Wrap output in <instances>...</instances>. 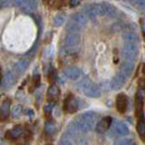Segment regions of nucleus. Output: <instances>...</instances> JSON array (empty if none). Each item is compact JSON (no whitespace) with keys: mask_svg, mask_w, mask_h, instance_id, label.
<instances>
[{"mask_svg":"<svg viewBox=\"0 0 145 145\" xmlns=\"http://www.w3.org/2000/svg\"><path fill=\"white\" fill-rule=\"evenodd\" d=\"M64 45L67 53H74L78 50L80 46V36L78 33H67L64 38Z\"/></svg>","mask_w":145,"mask_h":145,"instance_id":"f257e3e1","label":"nucleus"},{"mask_svg":"<svg viewBox=\"0 0 145 145\" xmlns=\"http://www.w3.org/2000/svg\"><path fill=\"white\" fill-rule=\"evenodd\" d=\"M122 55L127 61H134L138 55V42H124Z\"/></svg>","mask_w":145,"mask_h":145,"instance_id":"f03ea898","label":"nucleus"},{"mask_svg":"<svg viewBox=\"0 0 145 145\" xmlns=\"http://www.w3.org/2000/svg\"><path fill=\"white\" fill-rule=\"evenodd\" d=\"M98 9H99V15L101 16H106L109 18H113V17H116V15H117L116 8L108 2L98 3Z\"/></svg>","mask_w":145,"mask_h":145,"instance_id":"7ed1b4c3","label":"nucleus"},{"mask_svg":"<svg viewBox=\"0 0 145 145\" xmlns=\"http://www.w3.org/2000/svg\"><path fill=\"white\" fill-rule=\"evenodd\" d=\"M87 126L91 128V131L95 127V125H97V120H98V114L95 112H86L84 114L80 115L79 117Z\"/></svg>","mask_w":145,"mask_h":145,"instance_id":"20e7f679","label":"nucleus"},{"mask_svg":"<svg viewBox=\"0 0 145 145\" xmlns=\"http://www.w3.org/2000/svg\"><path fill=\"white\" fill-rule=\"evenodd\" d=\"M16 82V76L12 71H7L1 79V88L2 89H9L12 87V85Z\"/></svg>","mask_w":145,"mask_h":145,"instance_id":"39448f33","label":"nucleus"},{"mask_svg":"<svg viewBox=\"0 0 145 145\" xmlns=\"http://www.w3.org/2000/svg\"><path fill=\"white\" fill-rule=\"evenodd\" d=\"M126 78L127 77L123 74V72H118L114 77H113V79L110 80V88L114 89V91H118V89L122 88L123 85L125 84Z\"/></svg>","mask_w":145,"mask_h":145,"instance_id":"423d86ee","label":"nucleus"},{"mask_svg":"<svg viewBox=\"0 0 145 145\" xmlns=\"http://www.w3.org/2000/svg\"><path fill=\"white\" fill-rule=\"evenodd\" d=\"M128 107V98L125 94H120L116 97V109L120 113H125Z\"/></svg>","mask_w":145,"mask_h":145,"instance_id":"0eeeda50","label":"nucleus"},{"mask_svg":"<svg viewBox=\"0 0 145 145\" xmlns=\"http://www.w3.org/2000/svg\"><path fill=\"white\" fill-rule=\"evenodd\" d=\"M64 108L67 113H75L78 109V102L77 99L72 96L69 95L66 99H65V104H64Z\"/></svg>","mask_w":145,"mask_h":145,"instance_id":"6e6552de","label":"nucleus"},{"mask_svg":"<svg viewBox=\"0 0 145 145\" xmlns=\"http://www.w3.org/2000/svg\"><path fill=\"white\" fill-rule=\"evenodd\" d=\"M63 75H64L66 78H68V79L76 80V79H78V78L82 76V71H80L78 67H68V68H66V69L64 71Z\"/></svg>","mask_w":145,"mask_h":145,"instance_id":"1a4fd4ad","label":"nucleus"},{"mask_svg":"<svg viewBox=\"0 0 145 145\" xmlns=\"http://www.w3.org/2000/svg\"><path fill=\"white\" fill-rule=\"evenodd\" d=\"M72 20L77 24L80 28H85L87 26V20H88V17L86 14L84 12H76L72 16Z\"/></svg>","mask_w":145,"mask_h":145,"instance_id":"9d476101","label":"nucleus"},{"mask_svg":"<svg viewBox=\"0 0 145 145\" xmlns=\"http://www.w3.org/2000/svg\"><path fill=\"white\" fill-rule=\"evenodd\" d=\"M112 123H113L112 117L106 116V117L102 118V120L97 123V125H96V131H97L98 133H104V132L108 131V128L110 127Z\"/></svg>","mask_w":145,"mask_h":145,"instance_id":"9b49d317","label":"nucleus"},{"mask_svg":"<svg viewBox=\"0 0 145 145\" xmlns=\"http://www.w3.org/2000/svg\"><path fill=\"white\" fill-rule=\"evenodd\" d=\"M28 67H29V60L28 59H20L14 65V71L16 74L20 75V74L26 72Z\"/></svg>","mask_w":145,"mask_h":145,"instance_id":"f8f14e48","label":"nucleus"},{"mask_svg":"<svg viewBox=\"0 0 145 145\" xmlns=\"http://www.w3.org/2000/svg\"><path fill=\"white\" fill-rule=\"evenodd\" d=\"M114 132H115L116 135L126 136L127 134L129 133V129H128V127L126 126V124L118 122V123H115V125H114Z\"/></svg>","mask_w":145,"mask_h":145,"instance_id":"ddd939ff","label":"nucleus"},{"mask_svg":"<svg viewBox=\"0 0 145 145\" xmlns=\"http://www.w3.org/2000/svg\"><path fill=\"white\" fill-rule=\"evenodd\" d=\"M86 15H87L88 19H91V20H95L98 16H101L99 15V9H98V3L89 6L86 9Z\"/></svg>","mask_w":145,"mask_h":145,"instance_id":"4468645a","label":"nucleus"},{"mask_svg":"<svg viewBox=\"0 0 145 145\" xmlns=\"http://www.w3.org/2000/svg\"><path fill=\"white\" fill-rule=\"evenodd\" d=\"M91 85H93V83H91V79H89L88 77H85V78H83L80 82H78V84H76V88H77L78 91H80L82 93H85V91L91 87Z\"/></svg>","mask_w":145,"mask_h":145,"instance_id":"2eb2a0df","label":"nucleus"},{"mask_svg":"<svg viewBox=\"0 0 145 145\" xmlns=\"http://www.w3.org/2000/svg\"><path fill=\"white\" fill-rule=\"evenodd\" d=\"M124 38V42H138V36L135 31L127 29L126 31H124L123 34Z\"/></svg>","mask_w":145,"mask_h":145,"instance_id":"dca6fc26","label":"nucleus"},{"mask_svg":"<svg viewBox=\"0 0 145 145\" xmlns=\"http://www.w3.org/2000/svg\"><path fill=\"white\" fill-rule=\"evenodd\" d=\"M21 133H22V127L15 126L14 128H11L10 131H8L6 133V138H8V140H15V138H17V137H19L21 135Z\"/></svg>","mask_w":145,"mask_h":145,"instance_id":"f3484780","label":"nucleus"},{"mask_svg":"<svg viewBox=\"0 0 145 145\" xmlns=\"http://www.w3.org/2000/svg\"><path fill=\"white\" fill-rule=\"evenodd\" d=\"M86 96H88V97H91V98H97V97H99L101 96V94H102V91L99 89V87L97 86V85H95V84H93L91 87L87 89V91L84 93Z\"/></svg>","mask_w":145,"mask_h":145,"instance_id":"a211bd4d","label":"nucleus"},{"mask_svg":"<svg viewBox=\"0 0 145 145\" xmlns=\"http://www.w3.org/2000/svg\"><path fill=\"white\" fill-rule=\"evenodd\" d=\"M133 69H134V64H133V61H127V60H125V61L122 64L120 72H122L126 77H128V76H131V74L133 72Z\"/></svg>","mask_w":145,"mask_h":145,"instance_id":"6ab92c4d","label":"nucleus"},{"mask_svg":"<svg viewBox=\"0 0 145 145\" xmlns=\"http://www.w3.org/2000/svg\"><path fill=\"white\" fill-rule=\"evenodd\" d=\"M37 7H38V2H37V0H28V2H27L24 7H21V9H22L24 12H26V14H30V12L36 11Z\"/></svg>","mask_w":145,"mask_h":145,"instance_id":"aec40b11","label":"nucleus"},{"mask_svg":"<svg viewBox=\"0 0 145 145\" xmlns=\"http://www.w3.org/2000/svg\"><path fill=\"white\" fill-rule=\"evenodd\" d=\"M0 114H1V120H6L9 114H10V102L7 99V101H3V103L1 104V109H0Z\"/></svg>","mask_w":145,"mask_h":145,"instance_id":"412c9836","label":"nucleus"},{"mask_svg":"<svg viewBox=\"0 0 145 145\" xmlns=\"http://www.w3.org/2000/svg\"><path fill=\"white\" fill-rule=\"evenodd\" d=\"M60 94V91L58 88V86L56 85H52L49 88H48V97L52 98V99H56Z\"/></svg>","mask_w":145,"mask_h":145,"instance_id":"4be33fe9","label":"nucleus"},{"mask_svg":"<svg viewBox=\"0 0 145 145\" xmlns=\"http://www.w3.org/2000/svg\"><path fill=\"white\" fill-rule=\"evenodd\" d=\"M65 21H66V17H65V15L61 14V12H58L54 17V25L56 27L63 26V25L65 24Z\"/></svg>","mask_w":145,"mask_h":145,"instance_id":"5701e85b","label":"nucleus"},{"mask_svg":"<svg viewBox=\"0 0 145 145\" xmlns=\"http://www.w3.org/2000/svg\"><path fill=\"white\" fill-rule=\"evenodd\" d=\"M83 28H80L77 24H75L72 20H71L69 22H68V25H67V33H78L79 34V31L82 30Z\"/></svg>","mask_w":145,"mask_h":145,"instance_id":"b1692460","label":"nucleus"},{"mask_svg":"<svg viewBox=\"0 0 145 145\" xmlns=\"http://www.w3.org/2000/svg\"><path fill=\"white\" fill-rule=\"evenodd\" d=\"M137 133L138 135L142 137V138H145V121L144 120H140L138 123H137Z\"/></svg>","mask_w":145,"mask_h":145,"instance_id":"393cba45","label":"nucleus"},{"mask_svg":"<svg viewBox=\"0 0 145 145\" xmlns=\"http://www.w3.org/2000/svg\"><path fill=\"white\" fill-rule=\"evenodd\" d=\"M83 133H78L75 137H74V141H75V144L76 145H87V138L86 137H84L83 135H82Z\"/></svg>","mask_w":145,"mask_h":145,"instance_id":"a878e982","label":"nucleus"},{"mask_svg":"<svg viewBox=\"0 0 145 145\" xmlns=\"http://www.w3.org/2000/svg\"><path fill=\"white\" fill-rule=\"evenodd\" d=\"M45 132L47 134H50V135L55 134V132H56V125H55L53 122H47L45 124Z\"/></svg>","mask_w":145,"mask_h":145,"instance_id":"bb28decb","label":"nucleus"},{"mask_svg":"<svg viewBox=\"0 0 145 145\" xmlns=\"http://www.w3.org/2000/svg\"><path fill=\"white\" fill-rule=\"evenodd\" d=\"M21 113H22V106L21 105H16L14 109H12V116H14V118H18L19 116L21 115Z\"/></svg>","mask_w":145,"mask_h":145,"instance_id":"cd10ccee","label":"nucleus"},{"mask_svg":"<svg viewBox=\"0 0 145 145\" xmlns=\"http://www.w3.org/2000/svg\"><path fill=\"white\" fill-rule=\"evenodd\" d=\"M114 145H132V141L128 138H120L115 141Z\"/></svg>","mask_w":145,"mask_h":145,"instance_id":"c85d7f7f","label":"nucleus"},{"mask_svg":"<svg viewBox=\"0 0 145 145\" xmlns=\"http://www.w3.org/2000/svg\"><path fill=\"white\" fill-rule=\"evenodd\" d=\"M0 3H1V8H5V7L14 6V0H0Z\"/></svg>","mask_w":145,"mask_h":145,"instance_id":"c756f323","label":"nucleus"},{"mask_svg":"<svg viewBox=\"0 0 145 145\" xmlns=\"http://www.w3.org/2000/svg\"><path fill=\"white\" fill-rule=\"evenodd\" d=\"M27 2H28V0H14V6H17V7H24Z\"/></svg>","mask_w":145,"mask_h":145,"instance_id":"7c9ffc66","label":"nucleus"},{"mask_svg":"<svg viewBox=\"0 0 145 145\" xmlns=\"http://www.w3.org/2000/svg\"><path fill=\"white\" fill-rule=\"evenodd\" d=\"M135 5L137 6L138 9H144L145 8V0H136Z\"/></svg>","mask_w":145,"mask_h":145,"instance_id":"2f4dec72","label":"nucleus"},{"mask_svg":"<svg viewBox=\"0 0 145 145\" xmlns=\"http://www.w3.org/2000/svg\"><path fill=\"white\" fill-rule=\"evenodd\" d=\"M59 145H72V142H71L68 138H63V140L60 141Z\"/></svg>","mask_w":145,"mask_h":145,"instance_id":"473e14b6","label":"nucleus"},{"mask_svg":"<svg viewBox=\"0 0 145 145\" xmlns=\"http://www.w3.org/2000/svg\"><path fill=\"white\" fill-rule=\"evenodd\" d=\"M53 108H54V104H53V103H52V104H48V105L45 107V112H46V113H49V112L53 110Z\"/></svg>","mask_w":145,"mask_h":145,"instance_id":"72a5a7b5","label":"nucleus"},{"mask_svg":"<svg viewBox=\"0 0 145 145\" xmlns=\"http://www.w3.org/2000/svg\"><path fill=\"white\" fill-rule=\"evenodd\" d=\"M79 2H80V0H69L71 7H76V6H77Z\"/></svg>","mask_w":145,"mask_h":145,"instance_id":"f704fd0d","label":"nucleus"},{"mask_svg":"<svg viewBox=\"0 0 145 145\" xmlns=\"http://www.w3.org/2000/svg\"><path fill=\"white\" fill-rule=\"evenodd\" d=\"M52 50H53V49H52V47H47V49L45 50V56H46V57H48L49 55H52Z\"/></svg>","mask_w":145,"mask_h":145,"instance_id":"c9c22d12","label":"nucleus"},{"mask_svg":"<svg viewBox=\"0 0 145 145\" xmlns=\"http://www.w3.org/2000/svg\"><path fill=\"white\" fill-rule=\"evenodd\" d=\"M141 28H142V31L145 34V18L141 20Z\"/></svg>","mask_w":145,"mask_h":145,"instance_id":"e433bc0d","label":"nucleus"},{"mask_svg":"<svg viewBox=\"0 0 145 145\" xmlns=\"http://www.w3.org/2000/svg\"><path fill=\"white\" fill-rule=\"evenodd\" d=\"M126 2H128V3H135L136 2V0H125Z\"/></svg>","mask_w":145,"mask_h":145,"instance_id":"4c0bfd02","label":"nucleus"},{"mask_svg":"<svg viewBox=\"0 0 145 145\" xmlns=\"http://www.w3.org/2000/svg\"><path fill=\"white\" fill-rule=\"evenodd\" d=\"M44 1H45V2H48V0H44Z\"/></svg>","mask_w":145,"mask_h":145,"instance_id":"58836bf2","label":"nucleus"},{"mask_svg":"<svg viewBox=\"0 0 145 145\" xmlns=\"http://www.w3.org/2000/svg\"><path fill=\"white\" fill-rule=\"evenodd\" d=\"M46 145H52V144H46Z\"/></svg>","mask_w":145,"mask_h":145,"instance_id":"ea45409f","label":"nucleus"},{"mask_svg":"<svg viewBox=\"0 0 145 145\" xmlns=\"http://www.w3.org/2000/svg\"><path fill=\"white\" fill-rule=\"evenodd\" d=\"M132 145H136V144H132Z\"/></svg>","mask_w":145,"mask_h":145,"instance_id":"a19ab883","label":"nucleus"}]
</instances>
